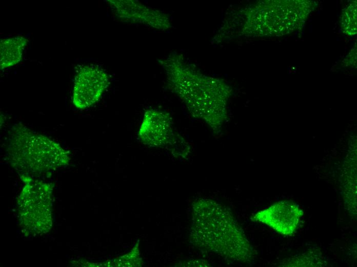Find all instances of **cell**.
Instances as JSON below:
<instances>
[{
  "label": "cell",
  "instance_id": "obj_7",
  "mask_svg": "<svg viewBox=\"0 0 357 267\" xmlns=\"http://www.w3.org/2000/svg\"><path fill=\"white\" fill-rule=\"evenodd\" d=\"M171 118L164 112L148 109L138 131L141 141L151 147L163 146L170 142L173 135Z\"/></svg>",
  "mask_w": 357,
  "mask_h": 267
},
{
  "label": "cell",
  "instance_id": "obj_2",
  "mask_svg": "<svg viewBox=\"0 0 357 267\" xmlns=\"http://www.w3.org/2000/svg\"><path fill=\"white\" fill-rule=\"evenodd\" d=\"M193 209L191 237L197 247L230 262H253V249L227 208L204 198L196 201Z\"/></svg>",
  "mask_w": 357,
  "mask_h": 267
},
{
  "label": "cell",
  "instance_id": "obj_1",
  "mask_svg": "<svg viewBox=\"0 0 357 267\" xmlns=\"http://www.w3.org/2000/svg\"><path fill=\"white\" fill-rule=\"evenodd\" d=\"M158 62L171 89L192 115L211 124L226 117L229 87L222 80L201 73L181 54L172 53Z\"/></svg>",
  "mask_w": 357,
  "mask_h": 267
},
{
  "label": "cell",
  "instance_id": "obj_3",
  "mask_svg": "<svg viewBox=\"0 0 357 267\" xmlns=\"http://www.w3.org/2000/svg\"><path fill=\"white\" fill-rule=\"evenodd\" d=\"M10 163L25 174H41L66 165L69 152L46 136L23 125L12 128L7 148Z\"/></svg>",
  "mask_w": 357,
  "mask_h": 267
},
{
  "label": "cell",
  "instance_id": "obj_6",
  "mask_svg": "<svg viewBox=\"0 0 357 267\" xmlns=\"http://www.w3.org/2000/svg\"><path fill=\"white\" fill-rule=\"evenodd\" d=\"M116 18L122 22L145 25L159 30L171 27L166 14L132 0L107 1Z\"/></svg>",
  "mask_w": 357,
  "mask_h": 267
},
{
  "label": "cell",
  "instance_id": "obj_8",
  "mask_svg": "<svg viewBox=\"0 0 357 267\" xmlns=\"http://www.w3.org/2000/svg\"><path fill=\"white\" fill-rule=\"evenodd\" d=\"M27 43V39L22 36L2 40L0 43L1 69L18 63L22 59Z\"/></svg>",
  "mask_w": 357,
  "mask_h": 267
},
{
  "label": "cell",
  "instance_id": "obj_5",
  "mask_svg": "<svg viewBox=\"0 0 357 267\" xmlns=\"http://www.w3.org/2000/svg\"><path fill=\"white\" fill-rule=\"evenodd\" d=\"M303 215L298 204L283 200L257 212L251 220L264 224L283 236H291L297 230Z\"/></svg>",
  "mask_w": 357,
  "mask_h": 267
},
{
  "label": "cell",
  "instance_id": "obj_4",
  "mask_svg": "<svg viewBox=\"0 0 357 267\" xmlns=\"http://www.w3.org/2000/svg\"><path fill=\"white\" fill-rule=\"evenodd\" d=\"M109 84L108 74L100 66L89 64L80 67L75 77L72 102L78 109L96 102Z\"/></svg>",
  "mask_w": 357,
  "mask_h": 267
}]
</instances>
